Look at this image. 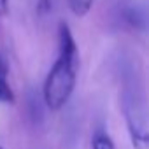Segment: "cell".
Wrapping results in <instances>:
<instances>
[{
  "label": "cell",
  "instance_id": "1",
  "mask_svg": "<svg viewBox=\"0 0 149 149\" xmlns=\"http://www.w3.org/2000/svg\"><path fill=\"white\" fill-rule=\"evenodd\" d=\"M79 53L70 28L61 23L58 28V58L44 81L42 98L51 111H60L76 88Z\"/></svg>",
  "mask_w": 149,
  "mask_h": 149
},
{
  "label": "cell",
  "instance_id": "2",
  "mask_svg": "<svg viewBox=\"0 0 149 149\" xmlns=\"http://www.w3.org/2000/svg\"><path fill=\"white\" fill-rule=\"evenodd\" d=\"M0 102H4V104L14 102V93L7 83V67L6 65H0Z\"/></svg>",
  "mask_w": 149,
  "mask_h": 149
},
{
  "label": "cell",
  "instance_id": "3",
  "mask_svg": "<svg viewBox=\"0 0 149 149\" xmlns=\"http://www.w3.org/2000/svg\"><path fill=\"white\" fill-rule=\"evenodd\" d=\"M91 147L93 149H116L111 135L104 130V128H97L91 139Z\"/></svg>",
  "mask_w": 149,
  "mask_h": 149
},
{
  "label": "cell",
  "instance_id": "4",
  "mask_svg": "<svg viewBox=\"0 0 149 149\" xmlns=\"http://www.w3.org/2000/svg\"><path fill=\"white\" fill-rule=\"evenodd\" d=\"M28 114H30V119L33 121V125L42 121V104L37 95H30V98H28Z\"/></svg>",
  "mask_w": 149,
  "mask_h": 149
},
{
  "label": "cell",
  "instance_id": "5",
  "mask_svg": "<svg viewBox=\"0 0 149 149\" xmlns=\"http://www.w3.org/2000/svg\"><path fill=\"white\" fill-rule=\"evenodd\" d=\"M70 11L76 14V16H84L90 13L91 6H93V0H67Z\"/></svg>",
  "mask_w": 149,
  "mask_h": 149
},
{
  "label": "cell",
  "instance_id": "6",
  "mask_svg": "<svg viewBox=\"0 0 149 149\" xmlns=\"http://www.w3.org/2000/svg\"><path fill=\"white\" fill-rule=\"evenodd\" d=\"M126 21H128L132 26H144L146 18H144V13H142L140 9L130 7V9H126Z\"/></svg>",
  "mask_w": 149,
  "mask_h": 149
},
{
  "label": "cell",
  "instance_id": "7",
  "mask_svg": "<svg viewBox=\"0 0 149 149\" xmlns=\"http://www.w3.org/2000/svg\"><path fill=\"white\" fill-rule=\"evenodd\" d=\"M9 11V0H0V16H6Z\"/></svg>",
  "mask_w": 149,
  "mask_h": 149
},
{
  "label": "cell",
  "instance_id": "8",
  "mask_svg": "<svg viewBox=\"0 0 149 149\" xmlns=\"http://www.w3.org/2000/svg\"><path fill=\"white\" fill-rule=\"evenodd\" d=\"M0 149H2V147H0Z\"/></svg>",
  "mask_w": 149,
  "mask_h": 149
}]
</instances>
